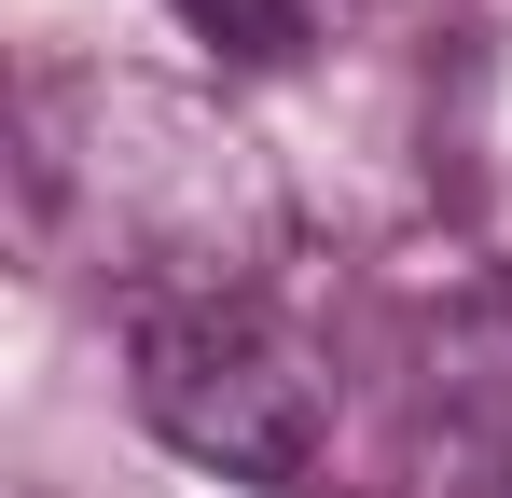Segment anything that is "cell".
Masks as SVG:
<instances>
[{
  "instance_id": "obj_1",
  "label": "cell",
  "mask_w": 512,
  "mask_h": 498,
  "mask_svg": "<svg viewBox=\"0 0 512 498\" xmlns=\"http://www.w3.org/2000/svg\"><path fill=\"white\" fill-rule=\"evenodd\" d=\"M14 180H28V222L97 291H125V319L222 305L291 263V194L263 139L167 70H42L14 111Z\"/></svg>"
},
{
  "instance_id": "obj_2",
  "label": "cell",
  "mask_w": 512,
  "mask_h": 498,
  "mask_svg": "<svg viewBox=\"0 0 512 498\" xmlns=\"http://www.w3.org/2000/svg\"><path fill=\"white\" fill-rule=\"evenodd\" d=\"M125 402L153 443H180L194 471L222 485H319L333 457V374L319 346L277 319L263 291H222V305H139L125 319Z\"/></svg>"
},
{
  "instance_id": "obj_3",
  "label": "cell",
  "mask_w": 512,
  "mask_h": 498,
  "mask_svg": "<svg viewBox=\"0 0 512 498\" xmlns=\"http://www.w3.org/2000/svg\"><path fill=\"white\" fill-rule=\"evenodd\" d=\"M167 14L208 42V56H236V70H277V56H305V0H167Z\"/></svg>"
},
{
  "instance_id": "obj_4",
  "label": "cell",
  "mask_w": 512,
  "mask_h": 498,
  "mask_svg": "<svg viewBox=\"0 0 512 498\" xmlns=\"http://www.w3.org/2000/svg\"><path fill=\"white\" fill-rule=\"evenodd\" d=\"M499 498H512V471H499Z\"/></svg>"
}]
</instances>
